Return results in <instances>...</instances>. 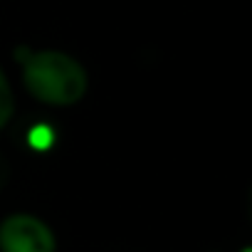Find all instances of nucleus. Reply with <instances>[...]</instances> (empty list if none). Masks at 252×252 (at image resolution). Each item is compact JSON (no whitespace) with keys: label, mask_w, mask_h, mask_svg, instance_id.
I'll use <instances>...</instances> for the list:
<instances>
[{"label":"nucleus","mask_w":252,"mask_h":252,"mask_svg":"<svg viewBox=\"0 0 252 252\" xmlns=\"http://www.w3.org/2000/svg\"><path fill=\"white\" fill-rule=\"evenodd\" d=\"M13 114H15V94H13V87H10L3 67H0V129H5Z\"/></svg>","instance_id":"3"},{"label":"nucleus","mask_w":252,"mask_h":252,"mask_svg":"<svg viewBox=\"0 0 252 252\" xmlns=\"http://www.w3.org/2000/svg\"><path fill=\"white\" fill-rule=\"evenodd\" d=\"M52 141H55V136H52V131L47 129V126H35V129H30V146L32 149L45 151V149L52 146Z\"/></svg>","instance_id":"4"},{"label":"nucleus","mask_w":252,"mask_h":252,"mask_svg":"<svg viewBox=\"0 0 252 252\" xmlns=\"http://www.w3.org/2000/svg\"><path fill=\"white\" fill-rule=\"evenodd\" d=\"M0 252H57V240L40 218L13 213L0 222Z\"/></svg>","instance_id":"2"},{"label":"nucleus","mask_w":252,"mask_h":252,"mask_svg":"<svg viewBox=\"0 0 252 252\" xmlns=\"http://www.w3.org/2000/svg\"><path fill=\"white\" fill-rule=\"evenodd\" d=\"M242 252H250V250H242Z\"/></svg>","instance_id":"5"},{"label":"nucleus","mask_w":252,"mask_h":252,"mask_svg":"<svg viewBox=\"0 0 252 252\" xmlns=\"http://www.w3.org/2000/svg\"><path fill=\"white\" fill-rule=\"evenodd\" d=\"M25 89L47 106H74L89 89L79 60L60 50H18Z\"/></svg>","instance_id":"1"}]
</instances>
